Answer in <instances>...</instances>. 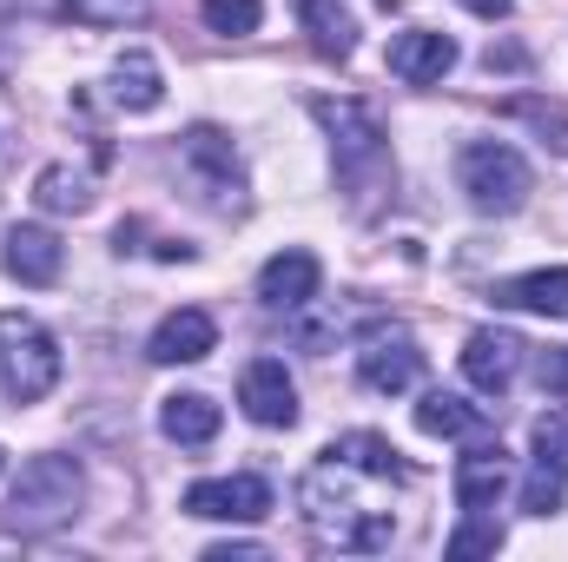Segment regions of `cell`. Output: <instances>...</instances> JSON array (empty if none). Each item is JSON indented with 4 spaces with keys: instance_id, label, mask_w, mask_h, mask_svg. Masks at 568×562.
<instances>
[{
    "instance_id": "22",
    "label": "cell",
    "mask_w": 568,
    "mask_h": 562,
    "mask_svg": "<svg viewBox=\"0 0 568 562\" xmlns=\"http://www.w3.org/2000/svg\"><path fill=\"white\" fill-rule=\"evenodd\" d=\"M417 430H424V436H476V430H483V404H469V398H456V391H424Z\"/></svg>"
},
{
    "instance_id": "6",
    "label": "cell",
    "mask_w": 568,
    "mask_h": 562,
    "mask_svg": "<svg viewBox=\"0 0 568 562\" xmlns=\"http://www.w3.org/2000/svg\"><path fill=\"white\" fill-rule=\"evenodd\" d=\"M179 165H185V179L199 185V199L212 212H245V165H239V145L219 127H192L179 140Z\"/></svg>"
},
{
    "instance_id": "17",
    "label": "cell",
    "mask_w": 568,
    "mask_h": 562,
    "mask_svg": "<svg viewBox=\"0 0 568 562\" xmlns=\"http://www.w3.org/2000/svg\"><path fill=\"white\" fill-rule=\"evenodd\" d=\"M496 304L509 311H542V318H568V265H542V272H523V279H503L489 291Z\"/></svg>"
},
{
    "instance_id": "9",
    "label": "cell",
    "mask_w": 568,
    "mask_h": 562,
    "mask_svg": "<svg viewBox=\"0 0 568 562\" xmlns=\"http://www.w3.org/2000/svg\"><path fill=\"white\" fill-rule=\"evenodd\" d=\"M523 338L516 331H503V324H483V331H469V344H463V378L483 391V398H503L509 384H516V371H523Z\"/></svg>"
},
{
    "instance_id": "14",
    "label": "cell",
    "mask_w": 568,
    "mask_h": 562,
    "mask_svg": "<svg viewBox=\"0 0 568 562\" xmlns=\"http://www.w3.org/2000/svg\"><path fill=\"white\" fill-rule=\"evenodd\" d=\"M317 284H324V265H317L304 245H291V252H278V259H265L258 298H265L272 311H304V304L317 298Z\"/></svg>"
},
{
    "instance_id": "23",
    "label": "cell",
    "mask_w": 568,
    "mask_h": 562,
    "mask_svg": "<svg viewBox=\"0 0 568 562\" xmlns=\"http://www.w3.org/2000/svg\"><path fill=\"white\" fill-rule=\"evenodd\" d=\"M456 562H469V556H496L503 550V523L489 516V510H463V523H456V536L443 543Z\"/></svg>"
},
{
    "instance_id": "4",
    "label": "cell",
    "mask_w": 568,
    "mask_h": 562,
    "mask_svg": "<svg viewBox=\"0 0 568 562\" xmlns=\"http://www.w3.org/2000/svg\"><path fill=\"white\" fill-rule=\"evenodd\" d=\"M311 113L324 120L331 159H337V172H344L351 192H371V185L390 179V145H384V127H377V113L364 100H317Z\"/></svg>"
},
{
    "instance_id": "30",
    "label": "cell",
    "mask_w": 568,
    "mask_h": 562,
    "mask_svg": "<svg viewBox=\"0 0 568 562\" xmlns=\"http://www.w3.org/2000/svg\"><path fill=\"white\" fill-rule=\"evenodd\" d=\"M463 7L483 13V20H503V13H509V0H463Z\"/></svg>"
},
{
    "instance_id": "16",
    "label": "cell",
    "mask_w": 568,
    "mask_h": 562,
    "mask_svg": "<svg viewBox=\"0 0 568 562\" xmlns=\"http://www.w3.org/2000/svg\"><path fill=\"white\" fill-rule=\"evenodd\" d=\"M13 7L53 27H140L145 20V0H13Z\"/></svg>"
},
{
    "instance_id": "21",
    "label": "cell",
    "mask_w": 568,
    "mask_h": 562,
    "mask_svg": "<svg viewBox=\"0 0 568 562\" xmlns=\"http://www.w3.org/2000/svg\"><path fill=\"white\" fill-rule=\"evenodd\" d=\"M159 430H165L172 443H212V436H219V404H212L205 391H179V398L159 404Z\"/></svg>"
},
{
    "instance_id": "11",
    "label": "cell",
    "mask_w": 568,
    "mask_h": 562,
    "mask_svg": "<svg viewBox=\"0 0 568 562\" xmlns=\"http://www.w3.org/2000/svg\"><path fill=\"white\" fill-rule=\"evenodd\" d=\"M239 404H245V418L265 423V430H291L297 423V384H291V371L278 358H258L239 378Z\"/></svg>"
},
{
    "instance_id": "2",
    "label": "cell",
    "mask_w": 568,
    "mask_h": 562,
    "mask_svg": "<svg viewBox=\"0 0 568 562\" xmlns=\"http://www.w3.org/2000/svg\"><path fill=\"white\" fill-rule=\"evenodd\" d=\"M80 503H87V470H80V456L40 450V456L20 463L0 523H7L13 536H53V530H67V523L80 516Z\"/></svg>"
},
{
    "instance_id": "28",
    "label": "cell",
    "mask_w": 568,
    "mask_h": 562,
    "mask_svg": "<svg viewBox=\"0 0 568 562\" xmlns=\"http://www.w3.org/2000/svg\"><path fill=\"white\" fill-rule=\"evenodd\" d=\"M536 384H542V398H568V344H549L536 358Z\"/></svg>"
},
{
    "instance_id": "3",
    "label": "cell",
    "mask_w": 568,
    "mask_h": 562,
    "mask_svg": "<svg viewBox=\"0 0 568 562\" xmlns=\"http://www.w3.org/2000/svg\"><path fill=\"white\" fill-rule=\"evenodd\" d=\"M456 185L469 192V205H476V212L509 219V212H523V205H529L536 172H529V159H523L509 140H469L463 152H456Z\"/></svg>"
},
{
    "instance_id": "19",
    "label": "cell",
    "mask_w": 568,
    "mask_h": 562,
    "mask_svg": "<svg viewBox=\"0 0 568 562\" xmlns=\"http://www.w3.org/2000/svg\"><path fill=\"white\" fill-rule=\"evenodd\" d=\"M324 456L351 463L357 476H384V483H404V476H410V463L397 456V443H390V436H377V430H344Z\"/></svg>"
},
{
    "instance_id": "7",
    "label": "cell",
    "mask_w": 568,
    "mask_h": 562,
    "mask_svg": "<svg viewBox=\"0 0 568 562\" xmlns=\"http://www.w3.org/2000/svg\"><path fill=\"white\" fill-rule=\"evenodd\" d=\"M424 378V351L404 324H377L364 344H357V384L377 391V398H404L410 384Z\"/></svg>"
},
{
    "instance_id": "18",
    "label": "cell",
    "mask_w": 568,
    "mask_h": 562,
    "mask_svg": "<svg viewBox=\"0 0 568 562\" xmlns=\"http://www.w3.org/2000/svg\"><path fill=\"white\" fill-rule=\"evenodd\" d=\"M106 87H113V107H126V113H152V107L165 100V80H159V60H152L145 47H126V53L113 60V73H106Z\"/></svg>"
},
{
    "instance_id": "13",
    "label": "cell",
    "mask_w": 568,
    "mask_h": 562,
    "mask_svg": "<svg viewBox=\"0 0 568 562\" xmlns=\"http://www.w3.org/2000/svg\"><path fill=\"white\" fill-rule=\"evenodd\" d=\"M449 67H456V40L436 33V27H410V33L390 40V73L404 87H436Z\"/></svg>"
},
{
    "instance_id": "8",
    "label": "cell",
    "mask_w": 568,
    "mask_h": 562,
    "mask_svg": "<svg viewBox=\"0 0 568 562\" xmlns=\"http://www.w3.org/2000/svg\"><path fill=\"white\" fill-rule=\"evenodd\" d=\"M185 516H205V523H265L272 516V483L239 470V476H205L185 490Z\"/></svg>"
},
{
    "instance_id": "24",
    "label": "cell",
    "mask_w": 568,
    "mask_h": 562,
    "mask_svg": "<svg viewBox=\"0 0 568 562\" xmlns=\"http://www.w3.org/2000/svg\"><path fill=\"white\" fill-rule=\"evenodd\" d=\"M33 199H40L47 212H87V205H93L87 179H80V172H67V165H47V172H40V185H33Z\"/></svg>"
},
{
    "instance_id": "25",
    "label": "cell",
    "mask_w": 568,
    "mask_h": 562,
    "mask_svg": "<svg viewBox=\"0 0 568 562\" xmlns=\"http://www.w3.org/2000/svg\"><path fill=\"white\" fill-rule=\"evenodd\" d=\"M199 20H205L212 33H225V40H245V33H258L265 7H258V0H199Z\"/></svg>"
},
{
    "instance_id": "31",
    "label": "cell",
    "mask_w": 568,
    "mask_h": 562,
    "mask_svg": "<svg viewBox=\"0 0 568 562\" xmlns=\"http://www.w3.org/2000/svg\"><path fill=\"white\" fill-rule=\"evenodd\" d=\"M0 470H7V450H0Z\"/></svg>"
},
{
    "instance_id": "12",
    "label": "cell",
    "mask_w": 568,
    "mask_h": 562,
    "mask_svg": "<svg viewBox=\"0 0 568 562\" xmlns=\"http://www.w3.org/2000/svg\"><path fill=\"white\" fill-rule=\"evenodd\" d=\"M509 476H516L509 450L503 443H476V450L456 456V503L463 510H496L503 490H509Z\"/></svg>"
},
{
    "instance_id": "15",
    "label": "cell",
    "mask_w": 568,
    "mask_h": 562,
    "mask_svg": "<svg viewBox=\"0 0 568 562\" xmlns=\"http://www.w3.org/2000/svg\"><path fill=\"white\" fill-rule=\"evenodd\" d=\"M0 265H7V279H20V284H53L60 265H67V245H60L47 225H13Z\"/></svg>"
},
{
    "instance_id": "1",
    "label": "cell",
    "mask_w": 568,
    "mask_h": 562,
    "mask_svg": "<svg viewBox=\"0 0 568 562\" xmlns=\"http://www.w3.org/2000/svg\"><path fill=\"white\" fill-rule=\"evenodd\" d=\"M351 476H357L351 463L324 456V463L297 483V510H304V523H311L317 543H331V550H357V556L390 550V536H397L390 510H364L357 490H351Z\"/></svg>"
},
{
    "instance_id": "26",
    "label": "cell",
    "mask_w": 568,
    "mask_h": 562,
    "mask_svg": "<svg viewBox=\"0 0 568 562\" xmlns=\"http://www.w3.org/2000/svg\"><path fill=\"white\" fill-rule=\"evenodd\" d=\"M562 490H568V470H556V463L536 456V470L523 476V510H529V516H556V510H562Z\"/></svg>"
},
{
    "instance_id": "10",
    "label": "cell",
    "mask_w": 568,
    "mask_h": 562,
    "mask_svg": "<svg viewBox=\"0 0 568 562\" xmlns=\"http://www.w3.org/2000/svg\"><path fill=\"white\" fill-rule=\"evenodd\" d=\"M212 351H219V324H212V311H199V304L165 311V318L152 324V338H145V358H152V364H199V358H212Z\"/></svg>"
},
{
    "instance_id": "27",
    "label": "cell",
    "mask_w": 568,
    "mask_h": 562,
    "mask_svg": "<svg viewBox=\"0 0 568 562\" xmlns=\"http://www.w3.org/2000/svg\"><path fill=\"white\" fill-rule=\"evenodd\" d=\"M529 436H536V456H542V463L568 470V404H562V398L536 418V430H529Z\"/></svg>"
},
{
    "instance_id": "5",
    "label": "cell",
    "mask_w": 568,
    "mask_h": 562,
    "mask_svg": "<svg viewBox=\"0 0 568 562\" xmlns=\"http://www.w3.org/2000/svg\"><path fill=\"white\" fill-rule=\"evenodd\" d=\"M53 384H60V344L47 338V324H33L27 311H0V398L40 404Z\"/></svg>"
},
{
    "instance_id": "20",
    "label": "cell",
    "mask_w": 568,
    "mask_h": 562,
    "mask_svg": "<svg viewBox=\"0 0 568 562\" xmlns=\"http://www.w3.org/2000/svg\"><path fill=\"white\" fill-rule=\"evenodd\" d=\"M297 20H304L311 47H317L324 60H351V53H357V13H351L344 0H297Z\"/></svg>"
},
{
    "instance_id": "29",
    "label": "cell",
    "mask_w": 568,
    "mask_h": 562,
    "mask_svg": "<svg viewBox=\"0 0 568 562\" xmlns=\"http://www.w3.org/2000/svg\"><path fill=\"white\" fill-rule=\"evenodd\" d=\"M252 556H265L258 543H212L205 550V562H252Z\"/></svg>"
}]
</instances>
